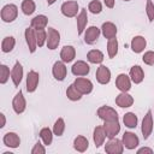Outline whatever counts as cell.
<instances>
[{"mask_svg":"<svg viewBox=\"0 0 154 154\" xmlns=\"http://www.w3.org/2000/svg\"><path fill=\"white\" fill-rule=\"evenodd\" d=\"M52 73L57 81H64L66 77V66L64 61H55L52 69Z\"/></svg>","mask_w":154,"mask_h":154,"instance_id":"cell-14","label":"cell"},{"mask_svg":"<svg viewBox=\"0 0 154 154\" xmlns=\"http://www.w3.org/2000/svg\"><path fill=\"white\" fill-rule=\"evenodd\" d=\"M141 131H142V135H143V138L147 140L152 131H153V117H152V111L148 109L143 120H142V128H141Z\"/></svg>","mask_w":154,"mask_h":154,"instance_id":"cell-4","label":"cell"},{"mask_svg":"<svg viewBox=\"0 0 154 154\" xmlns=\"http://www.w3.org/2000/svg\"><path fill=\"white\" fill-rule=\"evenodd\" d=\"M102 126H103L106 137H108V138L116 137V135H118V132L120 131V125H119V122L118 120H108V122H105V124Z\"/></svg>","mask_w":154,"mask_h":154,"instance_id":"cell-7","label":"cell"},{"mask_svg":"<svg viewBox=\"0 0 154 154\" xmlns=\"http://www.w3.org/2000/svg\"><path fill=\"white\" fill-rule=\"evenodd\" d=\"M88 147H89V142H88V140L84 136L79 135V136H77L75 138V141H73V148L77 152L83 153V152H85L88 149Z\"/></svg>","mask_w":154,"mask_h":154,"instance_id":"cell-27","label":"cell"},{"mask_svg":"<svg viewBox=\"0 0 154 154\" xmlns=\"http://www.w3.org/2000/svg\"><path fill=\"white\" fill-rule=\"evenodd\" d=\"M36 31V40H37V46L42 47L45 42H47V31L45 29H37Z\"/></svg>","mask_w":154,"mask_h":154,"instance_id":"cell-37","label":"cell"},{"mask_svg":"<svg viewBox=\"0 0 154 154\" xmlns=\"http://www.w3.org/2000/svg\"><path fill=\"white\" fill-rule=\"evenodd\" d=\"M101 31L105 38L111 40V38H114L117 35V26L112 22H105L101 26Z\"/></svg>","mask_w":154,"mask_h":154,"instance_id":"cell-21","label":"cell"},{"mask_svg":"<svg viewBox=\"0 0 154 154\" xmlns=\"http://www.w3.org/2000/svg\"><path fill=\"white\" fill-rule=\"evenodd\" d=\"M146 12L148 16V19L150 22H154V4L150 0H147V6H146Z\"/></svg>","mask_w":154,"mask_h":154,"instance_id":"cell-41","label":"cell"},{"mask_svg":"<svg viewBox=\"0 0 154 154\" xmlns=\"http://www.w3.org/2000/svg\"><path fill=\"white\" fill-rule=\"evenodd\" d=\"M130 78L135 84L141 83L143 81V78H144V72H143L142 67L138 66V65H134L130 69Z\"/></svg>","mask_w":154,"mask_h":154,"instance_id":"cell-22","label":"cell"},{"mask_svg":"<svg viewBox=\"0 0 154 154\" xmlns=\"http://www.w3.org/2000/svg\"><path fill=\"white\" fill-rule=\"evenodd\" d=\"M147 41L143 36H135L131 41V49L135 53H141L144 48H146Z\"/></svg>","mask_w":154,"mask_h":154,"instance_id":"cell-25","label":"cell"},{"mask_svg":"<svg viewBox=\"0 0 154 154\" xmlns=\"http://www.w3.org/2000/svg\"><path fill=\"white\" fill-rule=\"evenodd\" d=\"M55 1H57V0H47V4H48V5H53Z\"/></svg>","mask_w":154,"mask_h":154,"instance_id":"cell-46","label":"cell"},{"mask_svg":"<svg viewBox=\"0 0 154 154\" xmlns=\"http://www.w3.org/2000/svg\"><path fill=\"white\" fill-rule=\"evenodd\" d=\"M105 150L108 154H122L124 150V144L123 141L118 138H109V141L105 146Z\"/></svg>","mask_w":154,"mask_h":154,"instance_id":"cell-2","label":"cell"},{"mask_svg":"<svg viewBox=\"0 0 154 154\" xmlns=\"http://www.w3.org/2000/svg\"><path fill=\"white\" fill-rule=\"evenodd\" d=\"M88 23V14H87V10L85 8H82L79 14L77 16V34L78 35H82V32L84 31V28Z\"/></svg>","mask_w":154,"mask_h":154,"instance_id":"cell-24","label":"cell"},{"mask_svg":"<svg viewBox=\"0 0 154 154\" xmlns=\"http://www.w3.org/2000/svg\"><path fill=\"white\" fill-rule=\"evenodd\" d=\"M116 103L122 107V108H126V107H130L132 106L134 103V99L131 95L128 94V91H122L117 97H116Z\"/></svg>","mask_w":154,"mask_h":154,"instance_id":"cell-19","label":"cell"},{"mask_svg":"<svg viewBox=\"0 0 154 154\" xmlns=\"http://www.w3.org/2000/svg\"><path fill=\"white\" fill-rule=\"evenodd\" d=\"M123 144L128 149H135L140 144V140L134 132H124V135H123Z\"/></svg>","mask_w":154,"mask_h":154,"instance_id":"cell-13","label":"cell"},{"mask_svg":"<svg viewBox=\"0 0 154 154\" xmlns=\"http://www.w3.org/2000/svg\"><path fill=\"white\" fill-rule=\"evenodd\" d=\"M76 89L83 95V94H89L91 93L93 90V83L88 79V78H83V77H79V78H76V81L73 82Z\"/></svg>","mask_w":154,"mask_h":154,"instance_id":"cell-6","label":"cell"},{"mask_svg":"<svg viewBox=\"0 0 154 154\" xmlns=\"http://www.w3.org/2000/svg\"><path fill=\"white\" fill-rule=\"evenodd\" d=\"M60 42V34L54 28H48L47 30V47L48 49H55Z\"/></svg>","mask_w":154,"mask_h":154,"instance_id":"cell-5","label":"cell"},{"mask_svg":"<svg viewBox=\"0 0 154 154\" xmlns=\"http://www.w3.org/2000/svg\"><path fill=\"white\" fill-rule=\"evenodd\" d=\"M105 137H106V134H105V130H103V126H96L94 129V134H93V138H94V142H95V147H101L103 144V141H105Z\"/></svg>","mask_w":154,"mask_h":154,"instance_id":"cell-26","label":"cell"},{"mask_svg":"<svg viewBox=\"0 0 154 154\" xmlns=\"http://www.w3.org/2000/svg\"><path fill=\"white\" fill-rule=\"evenodd\" d=\"M18 16V7L14 4H7L1 10V19L6 23L13 22Z\"/></svg>","mask_w":154,"mask_h":154,"instance_id":"cell-1","label":"cell"},{"mask_svg":"<svg viewBox=\"0 0 154 154\" xmlns=\"http://www.w3.org/2000/svg\"><path fill=\"white\" fill-rule=\"evenodd\" d=\"M88 10H89L91 13H94V14H99V13L102 11V5H101V2H100L99 0H93V1L89 2Z\"/></svg>","mask_w":154,"mask_h":154,"instance_id":"cell-38","label":"cell"},{"mask_svg":"<svg viewBox=\"0 0 154 154\" xmlns=\"http://www.w3.org/2000/svg\"><path fill=\"white\" fill-rule=\"evenodd\" d=\"M0 118H1V125H0V128H4V126H5V123H6L5 114H4V113H0Z\"/></svg>","mask_w":154,"mask_h":154,"instance_id":"cell-45","label":"cell"},{"mask_svg":"<svg viewBox=\"0 0 154 154\" xmlns=\"http://www.w3.org/2000/svg\"><path fill=\"white\" fill-rule=\"evenodd\" d=\"M25 40L26 45L29 47L30 53H34L37 48V40H36V31L34 28H26L25 29Z\"/></svg>","mask_w":154,"mask_h":154,"instance_id":"cell-9","label":"cell"},{"mask_svg":"<svg viewBox=\"0 0 154 154\" xmlns=\"http://www.w3.org/2000/svg\"><path fill=\"white\" fill-rule=\"evenodd\" d=\"M137 153H138V154H141V153H150V154H152L153 150H152L150 148H141V149L137 150Z\"/></svg>","mask_w":154,"mask_h":154,"instance_id":"cell-44","label":"cell"},{"mask_svg":"<svg viewBox=\"0 0 154 154\" xmlns=\"http://www.w3.org/2000/svg\"><path fill=\"white\" fill-rule=\"evenodd\" d=\"M123 122L125 124V126L130 128V129H134L137 126V116L132 112H129V113H125L124 118H123Z\"/></svg>","mask_w":154,"mask_h":154,"instance_id":"cell-31","label":"cell"},{"mask_svg":"<svg viewBox=\"0 0 154 154\" xmlns=\"http://www.w3.org/2000/svg\"><path fill=\"white\" fill-rule=\"evenodd\" d=\"M48 23V18L43 14H38L36 17H34L31 19V28H34L35 30L37 29H45L46 25Z\"/></svg>","mask_w":154,"mask_h":154,"instance_id":"cell-28","label":"cell"},{"mask_svg":"<svg viewBox=\"0 0 154 154\" xmlns=\"http://www.w3.org/2000/svg\"><path fill=\"white\" fill-rule=\"evenodd\" d=\"M107 53H108V57L109 58H114L118 53V41L117 38H111L108 40V43H107Z\"/></svg>","mask_w":154,"mask_h":154,"instance_id":"cell-35","label":"cell"},{"mask_svg":"<svg viewBox=\"0 0 154 154\" xmlns=\"http://www.w3.org/2000/svg\"><path fill=\"white\" fill-rule=\"evenodd\" d=\"M2 141H4L5 146H7L10 148H17L20 144V138H19V136L16 132H7V134H5Z\"/></svg>","mask_w":154,"mask_h":154,"instance_id":"cell-20","label":"cell"},{"mask_svg":"<svg viewBox=\"0 0 154 154\" xmlns=\"http://www.w3.org/2000/svg\"><path fill=\"white\" fill-rule=\"evenodd\" d=\"M87 59L91 64H101L102 60H103V54L99 49H91L90 52H88Z\"/></svg>","mask_w":154,"mask_h":154,"instance_id":"cell-29","label":"cell"},{"mask_svg":"<svg viewBox=\"0 0 154 154\" xmlns=\"http://www.w3.org/2000/svg\"><path fill=\"white\" fill-rule=\"evenodd\" d=\"M20 7H22L23 13L26 14V16L32 14L35 12V10H36V5H35V2L32 0H23Z\"/></svg>","mask_w":154,"mask_h":154,"instance_id":"cell-32","label":"cell"},{"mask_svg":"<svg viewBox=\"0 0 154 154\" xmlns=\"http://www.w3.org/2000/svg\"><path fill=\"white\" fill-rule=\"evenodd\" d=\"M61 13L65 16V17H69V18H72L77 14L78 12V2L77 1H65L63 5H61Z\"/></svg>","mask_w":154,"mask_h":154,"instance_id":"cell-8","label":"cell"},{"mask_svg":"<svg viewBox=\"0 0 154 154\" xmlns=\"http://www.w3.org/2000/svg\"><path fill=\"white\" fill-rule=\"evenodd\" d=\"M96 79L100 84H107L111 79V71L107 66L100 65L96 70Z\"/></svg>","mask_w":154,"mask_h":154,"instance_id":"cell-15","label":"cell"},{"mask_svg":"<svg viewBox=\"0 0 154 154\" xmlns=\"http://www.w3.org/2000/svg\"><path fill=\"white\" fill-rule=\"evenodd\" d=\"M124 1H130V0H124Z\"/></svg>","mask_w":154,"mask_h":154,"instance_id":"cell-47","label":"cell"},{"mask_svg":"<svg viewBox=\"0 0 154 154\" xmlns=\"http://www.w3.org/2000/svg\"><path fill=\"white\" fill-rule=\"evenodd\" d=\"M38 81H40V75L36 71L31 70L28 72V76H26V90H28V93H34L36 90Z\"/></svg>","mask_w":154,"mask_h":154,"instance_id":"cell-11","label":"cell"},{"mask_svg":"<svg viewBox=\"0 0 154 154\" xmlns=\"http://www.w3.org/2000/svg\"><path fill=\"white\" fill-rule=\"evenodd\" d=\"M40 137L41 140L43 141V144L45 146H49L53 141V134H52V130L49 128H43L41 129L40 131Z\"/></svg>","mask_w":154,"mask_h":154,"instance_id":"cell-33","label":"cell"},{"mask_svg":"<svg viewBox=\"0 0 154 154\" xmlns=\"http://www.w3.org/2000/svg\"><path fill=\"white\" fill-rule=\"evenodd\" d=\"M116 85L120 91H129L131 88V82H130V77L125 73H120L118 75V77L116 78Z\"/></svg>","mask_w":154,"mask_h":154,"instance_id":"cell-17","label":"cell"},{"mask_svg":"<svg viewBox=\"0 0 154 154\" xmlns=\"http://www.w3.org/2000/svg\"><path fill=\"white\" fill-rule=\"evenodd\" d=\"M103 2H105V5H106V7H108V8H113V7H114V2H116V0H103Z\"/></svg>","mask_w":154,"mask_h":154,"instance_id":"cell-43","label":"cell"},{"mask_svg":"<svg viewBox=\"0 0 154 154\" xmlns=\"http://www.w3.org/2000/svg\"><path fill=\"white\" fill-rule=\"evenodd\" d=\"M45 153H46L45 147H43L40 142H36V144H35L34 148L31 149V154H45Z\"/></svg>","mask_w":154,"mask_h":154,"instance_id":"cell-42","label":"cell"},{"mask_svg":"<svg viewBox=\"0 0 154 154\" xmlns=\"http://www.w3.org/2000/svg\"><path fill=\"white\" fill-rule=\"evenodd\" d=\"M11 78H12L14 87H18L20 84L22 78H23V66L19 61H16V64L11 71Z\"/></svg>","mask_w":154,"mask_h":154,"instance_id":"cell-18","label":"cell"},{"mask_svg":"<svg viewBox=\"0 0 154 154\" xmlns=\"http://www.w3.org/2000/svg\"><path fill=\"white\" fill-rule=\"evenodd\" d=\"M66 96H67V99H70L71 101H78V100H81L82 94L76 89L75 84H71V85H69V88H67V90H66Z\"/></svg>","mask_w":154,"mask_h":154,"instance_id":"cell-34","label":"cell"},{"mask_svg":"<svg viewBox=\"0 0 154 154\" xmlns=\"http://www.w3.org/2000/svg\"><path fill=\"white\" fill-rule=\"evenodd\" d=\"M16 45V40L13 36H6L1 42V51L4 53H10Z\"/></svg>","mask_w":154,"mask_h":154,"instance_id":"cell-30","label":"cell"},{"mask_svg":"<svg viewBox=\"0 0 154 154\" xmlns=\"http://www.w3.org/2000/svg\"><path fill=\"white\" fill-rule=\"evenodd\" d=\"M64 130H65V122L63 118H58L53 125V132L57 136H61L64 134Z\"/></svg>","mask_w":154,"mask_h":154,"instance_id":"cell-36","label":"cell"},{"mask_svg":"<svg viewBox=\"0 0 154 154\" xmlns=\"http://www.w3.org/2000/svg\"><path fill=\"white\" fill-rule=\"evenodd\" d=\"M25 106H26V102H25V99L23 96V93L22 90H19L16 96L13 97V101H12V107H13V111L17 113V114H20L25 111Z\"/></svg>","mask_w":154,"mask_h":154,"instance_id":"cell-10","label":"cell"},{"mask_svg":"<svg viewBox=\"0 0 154 154\" xmlns=\"http://www.w3.org/2000/svg\"><path fill=\"white\" fill-rule=\"evenodd\" d=\"M10 77V69L6 65H0V83L5 84Z\"/></svg>","mask_w":154,"mask_h":154,"instance_id":"cell-39","label":"cell"},{"mask_svg":"<svg viewBox=\"0 0 154 154\" xmlns=\"http://www.w3.org/2000/svg\"><path fill=\"white\" fill-rule=\"evenodd\" d=\"M97 116L100 119H102L103 122H108V120H118V113L116 112V109H113L109 106H101L97 109Z\"/></svg>","mask_w":154,"mask_h":154,"instance_id":"cell-3","label":"cell"},{"mask_svg":"<svg viewBox=\"0 0 154 154\" xmlns=\"http://www.w3.org/2000/svg\"><path fill=\"white\" fill-rule=\"evenodd\" d=\"M142 60L144 64L147 65H154V52L153 51H148L143 54L142 57Z\"/></svg>","mask_w":154,"mask_h":154,"instance_id":"cell-40","label":"cell"},{"mask_svg":"<svg viewBox=\"0 0 154 154\" xmlns=\"http://www.w3.org/2000/svg\"><path fill=\"white\" fill-rule=\"evenodd\" d=\"M76 57V51L72 46H64L61 52H60V58H61V61L64 63H70L75 59Z\"/></svg>","mask_w":154,"mask_h":154,"instance_id":"cell-23","label":"cell"},{"mask_svg":"<svg viewBox=\"0 0 154 154\" xmlns=\"http://www.w3.org/2000/svg\"><path fill=\"white\" fill-rule=\"evenodd\" d=\"M89 71H90L89 65H88L85 61H83V60L76 61V63L72 65V67H71V72H72L75 76H87V75L89 73Z\"/></svg>","mask_w":154,"mask_h":154,"instance_id":"cell-12","label":"cell"},{"mask_svg":"<svg viewBox=\"0 0 154 154\" xmlns=\"http://www.w3.org/2000/svg\"><path fill=\"white\" fill-rule=\"evenodd\" d=\"M99 36H100V29L97 26H94V25L89 26L84 34V42L88 45H93L97 41Z\"/></svg>","mask_w":154,"mask_h":154,"instance_id":"cell-16","label":"cell"}]
</instances>
